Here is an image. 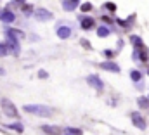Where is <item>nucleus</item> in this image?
Listing matches in <instances>:
<instances>
[{
	"label": "nucleus",
	"mask_w": 149,
	"mask_h": 135,
	"mask_svg": "<svg viewBox=\"0 0 149 135\" xmlns=\"http://www.w3.org/2000/svg\"><path fill=\"white\" fill-rule=\"evenodd\" d=\"M23 109L30 114H37V116H43V118L52 116V107L43 106V104H26Z\"/></svg>",
	"instance_id": "f257e3e1"
},
{
	"label": "nucleus",
	"mask_w": 149,
	"mask_h": 135,
	"mask_svg": "<svg viewBox=\"0 0 149 135\" xmlns=\"http://www.w3.org/2000/svg\"><path fill=\"white\" fill-rule=\"evenodd\" d=\"M0 106H2L3 113H5L9 118H17V116H19V114H17V107L9 101V99H2V101H0Z\"/></svg>",
	"instance_id": "f03ea898"
},
{
	"label": "nucleus",
	"mask_w": 149,
	"mask_h": 135,
	"mask_svg": "<svg viewBox=\"0 0 149 135\" xmlns=\"http://www.w3.org/2000/svg\"><path fill=\"white\" fill-rule=\"evenodd\" d=\"M87 83H88L90 87L97 88V90H102V88H104V83H102V80H101L97 74H90V76H87Z\"/></svg>",
	"instance_id": "7ed1b4c3"
},
{
	"label": "nucleus",
	"mask_w": 149,
	"mask_h": 135,
	"mask_svg": "<svg viewBox=\"0 0 149 135\" xmlns=\"http://www.w3.org/2000/svg\"><path fill=\"white\" fill-rule=\"evenodd\" d=\"M132 123L135 127H139L141 130H146V120L139 114V113H132Z\"/></svg>",
	"instance_id": "20e7f679"
},
{
	"label": "nucleus",
	"mask_w": 149,
	"mask_h": 135,
	"mask_svg": "<svg viewBox=\"0 0 149 135\" xmlns=\"http://www.w3.org/2000/svg\"><path fill=\"white\" fill-rule=\"evenodd\" d=\"M35 16H37V19H40V21H49L52 17V12L47 10V9H37L35 10Z\"/></svg>",
	"instance_id": "39448f33"
},
{
	"label": "nucleus",
	"mask_w": 149,
	"mask_h": 135,
	"mask_svg": "<svg viewBox=\"0 0 149 135\" xmlns=\"http://www.w3.org/2000/svg\"><path fill=\"white\" fill-rule=\"evenodd\" d=\"M57 36L63 38V40L70 38V36H71V28H70V26H59V30H57Z\"/></svg>",
	"instance_id": "423d86ee"
},
{
	"label": "nucleus",
	"mask_w": 149,
	"mask_h": 135,
	"mask_svg": "<svg viewBox=\"0 0 149 135\" xmlns=\"http://www.w3.org/2000/svg\"><path fill=\"white\" fill-rule=\"evenodd\" d=\"M102 69H106V71H113V73H120V66L116 64V63H111V61H108V63H102L101 64Z\"/></svg>",
	"instance_id": "0eeeda50"
},
{
	"label": "nucleus",
	"mask_w": 149,
	"mask_h": 135,
	"mask_svg": "<svg viewBox=\"0 0 149 135\" xmlns=\"http://www.w3.org/2000/svg\"><path fill=\"white\" fill-rule=\"evenodd\" d=\"M0 19H2L3 23H12V21L16 19V16H14V12H10V10H2Z\"/></svg>",
	"instance_id": "6e6552de"
},
{
	"label": "nucleus",
	"mask_w": 149,
	"mask_h": 135,
	"mask_svg": "<svg viewBox=\"0 0 149 135\" xmlns=\"http://www.w3.org/2000/svg\"><path fill=\"white\" fill-rule=\"evenodd\" d=\"M80 24H81V28L88 30V28L94 26V19L92 17H80Z\"/></svg>",
	"instance_id": "1a4fd4ad"
},
{
	"label": "nucleus",
	"mask_w": 149,
	"mask_h": 135,
	"mask_svg": "<svg viewBox=\"0 0 149 135\" xmlns=\"http://www.w3.org/2000/svg\"><path fill=\"white\" fill-rule=\"evenodd\" d=\"M76 3H78V0H64L63 2V9L64 10H73L76 7Z\"/></svg>",
	"instance_id": "9d476101"
},
{
	"label": "nucleus",
	"mask_w": 149,
	"mask_h": 135,
	"mask_svg": "<svg viewBox=\"0 0 149 135\" xmlns=\"http://www.w3.org/2000/svg\"><path fill=\"white\" fill-rule=\"evenodd\" d=\"M42 130L49 135H59L61 134V130H59L57 127H47V125H45V127H42Z\"/></svg>",
	"instance_id": "9b49d317"
},
{
	"label": "nucleus",
	"mask_w": 149,
	"mask_h": 135,
	"mask_svg": "<svg viewBox=\"0 0 149 135\" xmlns=\"http://www.w3.org/2000/svg\"><path fill=\"white\" fill-rule=\"evenodd\" d=\"M109 33H111V31H109V28H106V26H101V28L97 30V35H99L101 38H106V36H109Z\"/></svg>",
	"instance_id": "f8f14e48"
},
{
	"label": "nucleus",
	"mask_w": 149,
	"mask_h": 135,
	"mask_svg": "<svg viewBox=\"0 0 149 135\" xmlns=\"http://www.w3.org/2000/svg\"><path fill=\"white\" fill-rule=\"evenodd\" d=\"M130 78H132L134 81H141V78H142V74H141V71H137V69H134V71H130Z\"/></svg>",
	"instance_id": "ddd939ff"
},
{
	"label": "nucleus",
	"mask_w": 149,
	"mask_h": 135,
	"mask_svg": "<svg viewBox=\"0 0 149 135\" xmlns=\"http://www.w3.org/2000/svg\"><path fill=\"white\" fill-rule=\"evenodd\" d=\"M9 128H12V130H16V132H23V125H21V123H14V125H10Z\"/></svg>",
	"instance_id": "4468645a"
},
{
	"label": "nucleus",
	"mask_w": 149,
	"mask_h": 135,
	"mask_svg": "<svg viewBox=\"0 0 149 135\" xmlns=\"http://www.w3.org/2000/svg\"><path fill=\"white\" fill-rule=\"evenodd\" d=\"M146 101H148V99H144V97H141V99H139V106H141V107H148L149 104H148Z\"/></svg>",
	"instance_id": "2eb2a0df"
},
{
	"label": "nucleus",
	"mask_w": 149,
	"mask_h": 135,
	"mask_svg": "<svg viewBox=\"0 0 149 135\" xmlns=\"http://www.w3.org/2000/svg\"><path fill=\"white\" fill-rule=\"evenodd\" d=\"M3 54H7V45L0 43V56H3Z\"/></svg>",
	"instance_id": "dca6fc26"
},
{
	"label": "nucleus",
	"mask_w": 149,
	"mask_h": 135,
	"mask_svg": "<svg viewBox=\"0 0 149 135\" xmlns=\"http://www.w3.org/2000/svg\"><path fill=\"white\" fill-rule=\"evenodd\" d=\"M90 9H92V5H90V3H83V5H81V10H85V12H87V10H90Z\"/></svg>",
	"instance_id": "f3484780"
},
{
	"label": "nucleus",
	"mask_w": 149,
	"mask_h": 135,
	"mask_svg": "<svg viewBox=\"0 0 149 135\" xmlns=\"http://www.w3.org/2000/svg\"><path fill=\"white\" fill-rule=\"evenodd\" d=\"M132 42H134V43H139V45H142V42H141V38H139V36H132Z\"/></svg>",
	"instance_id": "a211bd4d"
},
{
	"label": "nucleus",
	"mask_w": 149,
	"mask_h": 135,
	"mask_svg": "<svg viewBox=\"0 0 149 135\" xmlns=\"http://www.w3.org/2000/svg\"><path fill=\"white\" fill-rule=\"evenodd\" d=\"M68 132H70V134H73V135H80V134H81L80 130H74V128H68Z\"/></svg>",
	"instance_id": "6ab92c4d"
},
{
	"label": "nucleus",
	"mask_w": 149,
	"mask_h": 135,
	"mask_svg": "<svg viewBox=\"0 0 149 135\" xmlns=\"http://www.w3.org/2000/svg\"><path fill=\"white\" fill-rule=\"evenodd\" d=\"M106 7H108L109 10H114V9H116V7H114V3H111V2H109V3H106Z\"/></svg>",
	"instance_id": "aec40b11"
},
{
	"label": "nucleus",
	"mask_w": 149,
	"mask_h": 135,
	"mask_svg": "<svg viewBox=\"0 0 149 135\" xmlns=\"http://www.w3.org/2000/svg\"><path fill=\"white\" fill-rule=\"evenodd\" d=\"M38 76H40V78H47V73H45V71H40Z\"/></svg>",
	"instance_id": "412c9836"
},
{
	"label": "nucleus",
	"mask_w": 149,
	"mask_h": 135,
	"mask_svg": "<svg viewBox=\"0 0 149 135\" xmlns=\"http://www.w3.org/2000/svg\"><path fill=\"white\" fill-rule=\"evenodd\" d=\"M17 2H24V0H17Z\"/></svg>",
	"instance_id": "4be33fe9"
}]
</instances>
